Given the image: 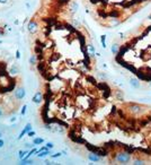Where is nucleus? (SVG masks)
Here are the masks:
<instances>
[{"instance_id": "obj_9", "label": "nucleus", "mask_w": 151, "mask_h": 165, "mask_svg": "<svg viewBox=\"0 0 151 165\" xmlns=\"http://www.w3.org/2000/svg\"><path fill=\"white\" fill-rule=\"evenodd\" d=\"M129 82H130V85H131L133 88H135V89H138V88L141 87V85H140V81H139L138 78H134V77L130 78Z\"/></svg>"}, {"instance_id": "obj_24", "label": "nucleus", "mask_w": 151, "mask_h": 165, "mask_svg": "<svg viewBox=\"0 0 151 165\" xmlns=\"http://www.w3.org/2000/svg\"><path fill=\"white\" fill-rule=\"evenodd\" d=\"M16 59H20V51L19 50L16 51Z\"/></svg>"}, {"instance_id": "obj_22", "label": "nucleus", "mask_w": 151, "mask_h": 165, "mask_svg": "<svg viewBox=\"0 0 151 165\" xmlns=\"http://www.w3.org/2000/svg\"><path fill=\"white\" fill-rule=\"evenodd\" d=\"M27 136H28L29 138H33V137L35 136V131H34V130H30V131L27 132Z\"/></svg>"}, {"instance_id": "obj_3", "label": "nucleus", "mask_w": 151, "mask_h": 165, "mask_svg": "<svg viewBox=\"0 0 151 165\" xmlns=\"http://www.w3.org/2000/svg\"><path fill=\"white\" fill-rule=\"evenodd\" d=\"M27 31L30 33V34H35L37 31H39V24L35 20H29L28 23H27Z\"/></svg>"}, {"instance_id": "obj_15", "label": "nucleus", "mask_w": 151, "mask_h": 165, "mask_svg": "<svg viewBox=\"0 0 151 165\" xmlns=\"http://www.w3.org/2000/svg\"><path fill=\"white\" fill-rule=\"evenodd\" d=\"M29 64H32V66H35V64L37 63V57L35 56V54H33V56H30L29 58Z\"/></svg>"}, {"instance_id": "obj_17", "label": "nucleus", "mask_w": 151, "mask_h": 165, "mask_svg": "<svg viewBox=\"0 0 151 165\" xmlns=\"http://www.w3.org/2000/svg\"><path fill=\"white\" fill-rule=\"evenodd\" d=\"M100 42H102V46L104 48H106V35H102L100 36Z\"/></svg>"}, {"instance_id": "obj_23", "label": "nucleus", "mask_w": 151, "mask_h": 165, "mask_svg": "<svg viewBox=\"0 0 151 165\" xmlns=\"http://www.w3.org/2000/svg\"><path fill=\"white\" fill-rule=\"evenodd\" d=\"M45 147H46V148H49V149H52L54 147V145H53V143H46Z\"/></svg>"}, {"instance_id": "obj_10", "label": "nucleus", "mask_w": 151, "mask_h": 165, "mask_svg": "<svg viewBox=\"0 0 151 165\" xmlns=\"http://www.w3.org/2000/svg\"><path fill=\"white\" fill-rule=\"evenodd\" d=\"M87 52H88V56L91 58H94L96 56V49L92 44H88L87 45Z\"/></svg>"}, {"instance_id": "obj_20", "label": "nucleus", "mask_w": 151, "mask_h": 165, "mask_svg": "<svg viewBox=\"0 0 151 165\" xmlns=\"http://www.w3.org/2000/svg\"><path fill=\"white\" fill-rule=\"evenodd\" d=\"M26 110H27V105H26V104L23 105L22 110H20V114H22V115H25V114H26Z\"/></svg>"}, {"instance_id": "obj_30", "label": "nucleus", "mask_w": 151, "mask_h": 165, "mask_svg": "<svg viewBox=\"0 0 151 165\" xmlns=\"http://www.w3.org/2000/svg\"><path fill=\"white\" fill-rule=\"evenodd\" d=\"M1 35H3V31L0 30V36H1Z\"/></svg>"}, {"instance_id": "obj_32", "label": "nucleus", "mask_w": 151, "mask_h": 165, "mask_svg": "<svg viewBox=\"0 0 151 165\" xmlns=\"http://www.w3.org/2000/svg\"><path fill=\"white\" fill-rule=\"evenodd\" d=\"M1 43H2V41H1V40H0V44H1Z\"/></svg>"}, {"instance_id": "obj_18", "label": "nucleus", "mask_w": 151, "mask_h": 165, "mask_svg": "<svg viewBox=\"0 0 151 165\" xmlns=\"http://www.w3.org/2000/svg\"><path fill=\"white\" fill-rule=\"evenodd\" d=\"M132 164L133 165H143V164H144V161H142V160H134Z\"/></svg>"}, {"instance_id": "obj_14", "label": "nucleus", "mask_w": 151, "mask_h": 165, "mask_svg": "<svg viewBox=\"0 0 151 165\" xmlns=\"http://www.w3.org/2000/svg\"><path fill=\"white\" fill-rule=\"evenodd\" d=\"M27 153H28V152H27V150H25V149L19 150V152H18V158H19L20 161H23L24 158H25V156H26Z\"/></svg>"}, {"instance_id": "obj_8", "label": "nucleus", "mask_w": 151, "mask_h": 165, "mask_svg": "<svg viewBox=\"0 0 151 165\" xmlns=\"http://www.w3.org/2000/svg\"><path fill=\"white\" fill-rule=\"evenodd\" d=\"M88 160L90 161V162L96 163V162H99L102 158H100V156H99L98 154H96V153H89L88 154Z\"/></svg>"}, {"instance_id": "obj_29", "label": "nucleus", "mask_w": 151, "mask_h": 165, "mask_svg": "<svg viewBox=\"0 0 151 165\" xmlns=\"http://www.w3.org/2000/svg\"><path fill=\"white\" fill-rule=\"evenodd\" d=\"M3 115V110H2V108L0 106V116H2Z\"/></svg>"}, {"instance_id": "obj_12", "label": "nucleus", "mask_w": 151, "mask_h": 165, "mask_svg": "<svg viewBox=\"0 0 151 165\" xmlns=\"http://www.w3.org/2000/svg\"><path fill=\"white\" fill-rule=\"evenodd\" d=\"M44 143V139L41 138V137H36V138L33 139V146H40Z\"/></svg>"}, {"instance_id": "obj_5", "label": "nucleus", "mask_w": 151, "mask_h": 165, "mask_svg": "<svg viewBox=\"0 0 151 165\" xmlns=\"http://www.w3.org/2000/svg\"><path fill=\"white\" fill-rule=\"evenodd\" d=\"M33 103H35V104H37V105H40L41 103L43 102V93L42 92H36L35 94H34V96H33Z\"/></svg>"}, {"instance_id": "obj_27", "label": "nucleus", "mask_w": 151, "mask_h": 165, "mask_svg": "<svg viewBox=\"0 0 151 165\" xmlns=\"http://www.w3.org/2000/svg\"><path fill=\"white\" fill-rule=\"evenodd\" d=\"M3 145H5V142H3V140L0 138V148H1V147H3Z\"/></svg>"}, {"instance_id": "obj_31", "label": "nucleus", "mask_w": 151, "mask_h": 165, "mask_svg": "<svg viewBox=\"0 0 151 165\" xmlns=\"http://www.w3.org/2000/svg\"><path fill=\"white\" fill-rule=\"evenodd\" d=\"M1 137H2V133H1V132H0V138H1Z\"/></svg>"}, {"instance_id": "obj_7", "label": "nucleus", "mask_w": 151, "mask_h": 165, "mask_svg": "<svg viewBox=\"0 0 151 165\" xmlns=\"http://www.w3.org/2000/svg\"><path fill=\"white\" fill-rule=\"evenodd\" d=\"M35 154H36L37 158H45L46 156H50V155H51V149L45 148V149H43L42 152H40V153H35Z\"/></svg>"}, {"instance_id": "obj_28", "label": "nucleus", "mask_w": 151, "mask_h": 165, "mask_svg": "<svg viewBox=\"0 0 151 165\" xmlns=\"http://www.w3.org/2000/svg\"><path fill=\"white\" fill-rule=\"evenodd\" d=\"M25 147L26 148H32V145L30 144H25Z\"/></svg>"}, {"instance_id": "obj_1", "label": "nucleus", "mask_w": 151, "mask_h": 165, "mask_svg": "<svg viewBox=\"0 0 151 165\" xmlns=\"http://www.w3.org/2000/svg\"><path fill=\"white\" fill-rule=\"evenodd\" d=\"M131 160H132V156L128 152H119L116 154V157H115L116 162L121 163V164H128L131 162Z\"/></svg>"}, {"instance_id": "obj_2", "label": "nucleus", "mask_w": 151, "mask_h": 165, "mask_svg": "<svg viewBox=\"0 0 151 165\" xmlns=\"http://www.w3.org/2000/svg\"><path fill=\"white\" fill-rule=\"evenodd\" d=\"M129 111L131 112L132 114L139 115V114H142V113L146 111V108L142 106V105H140V104H130Z\"/></svg>"}, {"instance_id": "obj_6", "label": "nucleus", "mask_w": 151, "mask_h": 165, "mask_svg": "<svg viewBox=\"0 0 151 165\" xmlns=\"http://www.w3.org/2000/svg\"><path fill=\"white\" fill-rule=\"evenodd\" d=\"M30 130H32V123H27V125H26L25 127H24V129L22 130V132L19 133V136H18V140H20V139H22L23 137L25 136L27 132H28V131H30Z\"/></svg>"}, {"instance_id": "obj_11", "label": "nucleus", "mask_w": 151, "mask_h": 165, "mask_svg": "<svg viewBox=\"0 0 151 165\" xmlns=\"http://www.w3.org/2000/svg\"><path fill=\"white\" fill-rule=\"evenodd\" d=\"M18 73H19V69H18V67H17L16 64H12V66L10 67L9 74L11 75V76H16V75H18Z\"/></svg>"}, {"instance_id": "obj_21", "label": "nucleus", "mask_w": 151, "mask_h": 165, "mask_svg": "<svg viewBox=\"0 0 151 165\" xmlns=\"http://www.w3.org/2000/svg\"><path fill=\"white\" fill-rule=\"evenodd\" d=\"M72 13H74V11H77L78 10V3L77 2H72Z\"/></svg>"}, {"instance_id": "obj_25", "label": "nucleus", "mask_w": 151, "mask_h": 165, "mask_svg": "<svg viewBox=\"0 0 151 165\" xmlns=\"http://www.w3.org/2000/svg\"><path fill=\"white\" fill-rule=\"evenodd\" d=\"M16 120H17V118H16V116H11V118H10V119H9V121H10V122H11V123H12V122H15V121H16Z\"/></svg>"}, {"instance_id": "obj_19", "label": "nucleus", "mask_w": 151, "mask_h": 165, "mask_svg": "<svg viewBox=\"0 0 151 165\" xmlns=\"http://www.w3.org/2000/svg\"><path fill=\"white\" fill-rule=\"evenodd\" d=\"M116 98H117V99H121V101L123 99V93H122L121 91H117V92H116Z\"/></svg>"}, {"instance_id": "obj_33", "label": "nucleus", "mask_w": 151, "mask_h": 165, "mask_svg": "<svg viewBox=\"0 0 151 165\" xmlns=\"http://www.w3.org/2000/svg\"><path fill=\"white\" fill-rule=\"evenodd\" d=\"M150 87H151V81H150Z\"/></svg>"}, {"instance_id": "obj_26", "label": "nucleus", "mask_w": 151, "mask_h": 165, "mask_svg": "<svg viewBox=\"0 0 151 165\" xmlns=\"http://www.w3.org/2000/svg\"><path fill=\"white\" fill-rule=\"evenodd\" d=\"M8 1H9V0H0V3H1V5H6Z\"/></svg>"}, {"instance_id": "obj_4", "label": "nucleus", "mask_w": 151, "mask_h": 165, "mask_svg": "<svg viewBox=\"0 0 151 165\" xmlns=\"http://www.w3.org/2000/svg\"><path fill=\"white\" fill-rule=\"evenodd\" d=\"M25 96H26L25 88H24V87L16 88V91H15V97L18 99V101H22V99H24V98H25Z\"/></svg>"}, {"instance_id": "obj_13", "label": "nucleus", "mask_w": 151, "mask_h": 165, "mask_svg": "<svg viewBox=\"0 0 151 165\" xmlns=\"http://www.w3.org/2000/svg\"><path fill=\"white\" fill-rule=\"evenodd\" d=\"M111 51L113 54H117L119 52V45L118 44H113L112 48H111Z\"/></svg>"}, {"instance_id": "obj_16", "label": "nucleus", "mask_w": 151, "mask_h": 165, "mask_svg": "<svg viewBox=\"0 0 151 165\" xmlns=\"http://www.w3.org/2000/svg\"><path fill=\"white\" fill-rule=\"evenodd\" d=\"M61 155H62V153H54V154H51L50 157L52 160H55V158H59V157H61Z\"/></svg>"}]
</instances>
